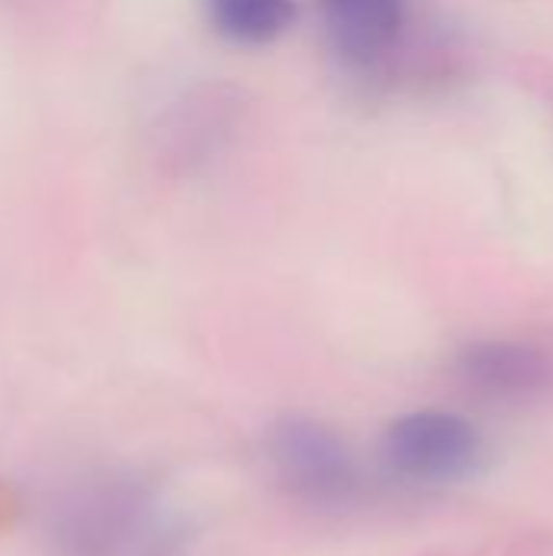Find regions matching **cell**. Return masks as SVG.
Segmentation results:
<instances>
[{
  "label": "cell",
  "instance_id": "6da1fadb",
  "mask_svg": "<svg viewBox=\"0 0 553 556\" xmlns=\"http://www.w3.org/2000/svg\"><path fill=\"white\" fill-rule=\"evenodd\" d=\"M385 466L411 482L443 485L476 476L486 463L482 433L443 410H417L398 417L381 437Z\"/></svg>",
  "mask_w": 553,
  "mask_h": 556
},
{
  "label": "cell",
  "instance_id": "7a4b0ae2",
  "mask_svg": "<svg viewBox=\"0 0 553 556\" xmlns=\"http://www.w3.org/2000/svg\"><path fill=\"white\" fill-rule=\"evenodd\" d=\"M267 456L280 482L303 502L339 508L359 489V466L349 446L323 424L290 417L267 433Z\"/></svg>",
  "mask_w": 553,
  "mask_h": 556
},
{
  "label": "cell",
  "instance_id": "3957f363",
  "mask_svg": "<svg viewBox=\"0 0 553 556\" xmlns=\"http://www.w3.org/2000/svg\"><path fill=\"white\" fill-rule=\"evenodd\" d=\"M456 371L473 391L499 401L535 397L553 381L551 358L518 342H476L460 352Z\"/></svg>",
  "mask_w": 553,
  "mask_h": 556
},
{
  "label": "cell",
  "instance_id": "277c9868",
  "mask_svg": "<svg viewBox=\"0 0 553 556\" xmlns=\"http://www.w3.org/2000/svg\"><path fill=\"white\" fill-rule=\"evenodd\" d=\"M407 0H323L336 46L359 62L381 55L401 33Z\"/></svg>",
  "mask_w": 553,
  "mask_h": 556
},
{
  "label": "cell",
  "instance_id": "5b68a950",
  "mask_svg": "<svg viewBox=\"0 0 553 556\" xmlns=\"http://www.w3.org/2000/svg\"><path fill=\"white\" fill-rule=\"evenodd\" d=\"M209 26L235 46H267L280 39L293 20V0H202Z\"/></svg>",
  "mask_w": 553,
  "mask_h": 556
}]
</instances>
